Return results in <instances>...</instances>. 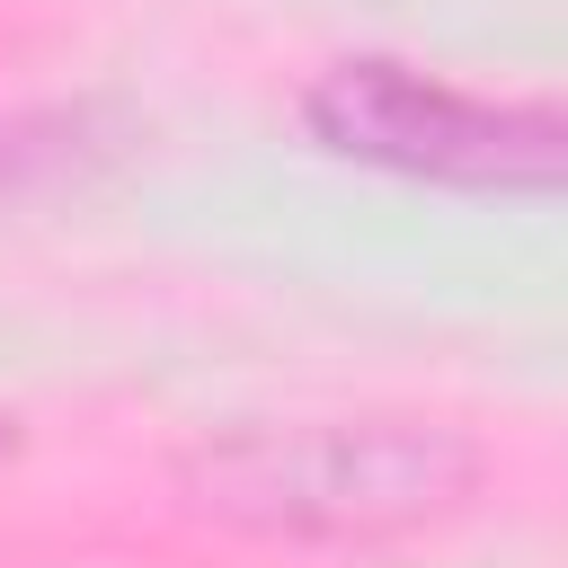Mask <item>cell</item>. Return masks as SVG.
I'll return each mask as SVG.
<instances>
[{
  "label": "cell",
  "instance_id": "cell-4",
  "mask_svg": "<svg viewBox=\"0 0 568 568\" xmlns=\"http://www.w3.org/2000/svg\"><path fill=\"white\" fill-rule=\"evenodd\" d=\"M9 453H18V426H9V417H0V462H9Z\"/></svg>",
  "mask_w": 568,
  "mask_h": 568
},
{
  "label": "cell",
  "instance_id": "cell-1",
  "mask_svg": "<svg viewBox=\"0 0 568 568\" xmlns=\"http://www.w3.org/2000/svg\"><path fill=\"white\" fill-rule=\"evenodd\" d=\"M186 506L284 541H373L453 515L479 488V444L435 417H320L195 444L178 470Z\"/></svg>",
  "mask_w": 568,
  "mask_h": 568
},
{
  "label": "cell",
  "instance_id": "cell-3",
  "mask_svg": "<svg viewBox=\"0 0 568 568\" xmlns=\"http://www.w3.org/2000/svg\"><path fill=\"white\" fill-rule=\"evenodd\" d=\"M80 133H89V115H0V195H18V186H36L44 169H62L71 151H80Z\"/></svg>",
  "mask_w": 568,
  "mask_h": 568
},
{
  "label": "cell",
  "instance_id": "cell-2",
  "mask_svg": "<svg viewBox=\"0 0 568 568\" xmlns=\"http://www.w3.org/2000/svg\"><path fill=\"white\" fill-rule=\"evenodd\" d=\"M302 124L337 160L435 178V186H479V195H550L559 160H568V133L550 106L470 98V89L426 80L408 62H382V53L328 62L302 89Z\"/></svg>",
  "mask_w": 568,
  "mask_h": 568
}]
</instances>
